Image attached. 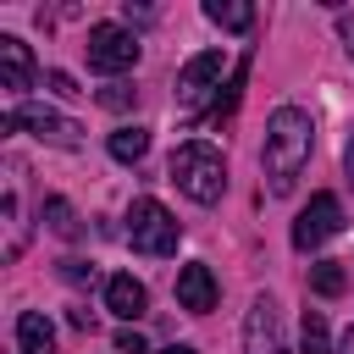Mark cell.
Here are the masks:
<instances>
[{
    "instance_id": "obj_1",
    "label": "cell",
    "mask_w": 354,
    "mask_h": 354,
    "mask_svg": "<svg viewBox=\"0 0 354 354\" xmlns=\"http://www.w3.org/2000/svg\"><path fill=\"white\" fill-rule=\"evenodd\" d=\"M310 149H315V122L304 105H277L266 116V149H260V166H266V188L282 199L293 194L299 171L310 166Z\"/></svg>"
},
{
    "instance_id": "obj_2",
    "label": "cell",
    "mask_w": 354,
    "mask_h": 354,
    "mask_svg": "<svg viewBox=\"0 0 354 354\" xmlns=\"http://www.w3.org/2000/svg\"><path fill=\"white\" fill-rule=\"evenodd\" d=\"M171 183H177L194 205H216V199L227 194V160H221V149L205 144V138L177 144V155H171Z\"/></svg>"
},
{
    "instance_id": "obj_3",
    "label": "cell",
    "mask_w": 354,
    "mask_h": 354,
    "mask_svg": "<svg viewBox=\"0 0 354 354\" xmlns=\"http://www.w3.org/2000/svg\"><path fill=\"white\" fill-rule=\"evenodd\" d=\"M177 238H183V227L171 221V210L160 199H133V210H127V243L138 254L166 260V254H177Z\"/></svg>"
},
{
    "instance_id": "obj_4",
    "label": "cell",
    "mask_w": 354,
    "mask_h": 354,
    "mask_svg": "<svg viewBox=\"0 0 354 354\" xmlns=\"http://www.w3.org/2000/svg\"><path fill=\"white\" fill-rule=\"evenodd\" d=\"M11 127H28L39 144H61V149H77L83 144V127L72 116L50 111V105H17V111H6L0 116V133H11Z\"/></svg>"
},
{
    "instance_id": "obj_5",
    "label": "cell",
    "mask_w": 354,
    "mask_h": 354,
    "mask_svg": "<svg viewBox=\"0 0 354 354\" xmlns=\"http://www.w3.org/2000/svg\"><path fill=\"white\" fill-rule=\"evenodd\" d=\"M138 50L144 44L127 28H116V22H94L88 28V44H83L88 72H127V66H138Z\"/></svg>"
},
{
    "instance_id": "obj_6",
    "label": "cell",
    "mask_w": 354,
    "mask_h": 354,
    "mask_svg": "<svg viewBox=\"0 0 354 354\" xmlns=\"http://www.w3.org/2000/svg\"><path fill=\"white\" fill-rule=\"evenodd\" d=\"M343 232V205H337V194H310V205L299 210V221H293V249H321L326 238H337Z\"/></svg>"
},
{
    "instance_id": "obj_7",
    "label": "cell",
    "mask_w": 354,
    "mask_h": 354,
    "mask_svg": "<svg viewBox=\"0 0 354 354\" xmlns=\"http://www.w3.org/2000/svg\"><path fill=\"white\" fill-rule=\"evenodd\" d=\"M243 354H288L282 315H277V299L271 293H254V304L243 315Z\"/></svg>"
},
{
    "instance_id": "obj_8",
    "label": "cell",
    "mask_w": 354,
    "mask_h": 354,
    "mask_svg": "<svg viewBox=\"0 0 354 354\" xmlns=\"http://www.w3.org/2000/svg\"><path fill=\"white\" fill-rule=\"evenodd\" d=\"M216 77H221V50H199V55H188L183 61V72H177V105H205V94L216 88Z\"/></svg>"
},
{
    "instance_id": "obj_9",
    "label": "cell",
    "mask_w": 354,
    "mask_h": 354,
    "mask_svg": "<svg viewBox=\"0 0 354 354\" xmlns=\"http://www.w3.org/2000/svg\"><path fill=\"white\" fill-rule=\"evenodd\" d=\"M177 304H183L188 315L216 310V277H210V266H205V260H188V266L177 271Z\"/></svg>"
},
{
    "instance_id": "obj_10",
    "label": "cell",
    "mask_w": 354,
    "mask_h": 354,
    "mask_svg": "<svg viewBox=\"0 0 354 354\" xmlns=\"http://www.w3.org/2000/svg\"><path fill=\"white\" fill-rule=\"evenodd\" d=\"M0 88H11V94L33 88V50L17 33H0Z\"/></svg>"
},
{
    "instance_id": "obj_11",
    "label": "cell",
    "mask_w": 354,
    "mask_h": 354,
    "mask_svg": "<svg viewBox=\"0 0 354 354\" xmlns=\"http://www.w3.org/2000/svg\"><path fill=\"white\" fill-rule=\"evenodd\" d=\"M105 310H111V315H122V321H138V315L149 310L144 282H138V277H127V271H122V277H111V282H105Z\"/></svg>"
},
{
    "instance_id": "obj_12",
    "label": "cell",
    "mask_w": 354,
    "mask_h": 354,
    "mask_svg": "<svg viewBox=\"0 0 354 354\" xmlns=\"http://www.w3.org/2000/svg\"><path fill=\"white\" fill-rule=\"evenodd\" d=\"M17 348L22 354H55V326L39 310H22L17 315Z\"/></svg>"
},
{
    "instance_id": "obj_13",
    "label": "cell",
    "mask_w": 354,
    "mask_h": 354,
    "mask_svg": "<svg viewBox=\"0 0 354 354\" xmlns=\"http://www.w3.org/2000/svg\"><path fill=\"white\" fill-rule=\"evenodd\" d=\"M205 17L216 28H227V33H249L254 28V6H243V0H205Z\"/></svg>"
},
{
    "instance_id": "obj_14",
    "label": "cell",
    "mask_w": 354,
    "mask_h": 354,
    "mask_svg": "<svg viewBox=\"0 0 354 354\" xmlns=\"http://www.w3.org/2000/svg\"><path fill=\"white\" fill-rule=\"evenodd\" d=\"M105 149H111V160L133 166V160H144V155H149V133H144V127H116V133L105 138Z\"/></svg>"
},
{
    "instance_id": "obj_15",
    "label": "cell",
    "mask_w": 354,
    "mask_h": 354,
    "mask_svg": "<svg viewBox=\"0 0 354 354\" xmlns=\"http://www.w3.org/2000/svg\"><path fill=\"white\" fill-rule=\"evenodd\" d=\"M44 221H50V232H55V238H66V243H72V238H83V221H77V210H72L61 194H50V199H44Z\"/></svg>"
},
{
    "instance_id": "obj_16",
    "label": "cell",
    "mask_w": 354,
    "mask_h": 354,
    "mask_svg": "<svg viewBox=\"0 0 354 354\" xmlns=\"http://www.w3.org/2000/svg\"><path fill=\"white\" fill-rule=\"evenodd\" d=\"M348 288V271H343V260H315L310 266V293H321V299H337Z\"/></svg>"
},
{
    "instance_id": "obj_17",
    "label": "cell",
    "mask_w": 354,
    "mask_h": 354,
    "mask_svg": "<svg viewBox=\"0 0 354 354\" xmlns=\"http://www.w3.org/2000/svg\"><path fill=\"white\" fill-rule=\"evenodd\" d=\"M299 348H304V354H332V332H326V315H321V310H304Z\"/></svg>"
},
{
    "instance_id": "obj_18",
    "label": "cell",
    "mask_w": 354,
    "mask_h": 354,
    "mask_svg": "<svg viewBox=\"0 0 354 354\" xmlns=\"http://www.w3.org/2000/svg\"><path fill=\"white\" fill-rule=\"evenodd\" d=\"M243 72H249V66H238V72H232L227 94H216V105H210V116H216V122H227V116L238 111V100H243Z\"/></svg>"
},
{
    "instance_id": "obj_19",
    "label": "cell",
    "mask_w": 354,
    "mask_h": 354,
    "mask_svg": "<svg viewBox=\"0 0 354 354\" xmlns=\"http://www.w3.org/2000/svg\"><path fill=\"white\" fill-rule=\"evenodd\" d=\"M133 100H138V88H127V83H111V88H100V105H105V111H127Z\"/></svg>"
},
{
    "instance_id": "obj_20",
    "label": "cell",
    "mask_w": 354,
    "mask_h": 354,
    "mask_svg": "<svg viewBox=\"0 0 354 354\" xmlns=\"http://www.w3.org/2000/svg\"><path fill=\"white\" fill-rule=\"evenodd\" d=\"M44 83H50V88H55L61 100H77V94H83V88L72 83V72H61V66H55V72H44Z\"/></svg>"
},
{
    "instance_id": "obj_21",
    "label": "cell",
    "mask_w": 354,
    "mask_h": 354,
    "mask_svg": "<svg viewBox=\"0 0 354 354\" xmlns=\"http://www.w3.org/2000/svg\"><path fill=\"white\" fill-rule=\"evenodd\" d=\"M116 354H144V337H138L133 326H122V332H116Z\"/></svg>"
},
{
    "instance_id": "obj_22",
    "label": "cell",
    "mask_w": 354,
    "mask_h": 354,
    "mask_svg": "<svg viewBox=\"0 0 354 354\" xmlns=\"http://www.w3.org/2000/svg\"><path fill=\"white\" fill-rule=\"evenodd\" d=\"M61 277H66V282H88L94 266H83V260H61Z\"/></svg>"
},
{
    "instance_id": "obj_23",
    "label": "cell",
    "mask_w": 354,
    "mask_h": 354,
    "mask_svg": "<svg viewBox=\"0 0 354 354\" xmlns=\"http://www.w3.org/2000/svg\"><path fill=\"white\" fill-rule=\"evenodd\" d=\"M337 39H343V50L354 55V11H337Z\"/></svg>"
},
{
    "instance_id": "obj_24",
    "label": "cell",
    "mask_w": 354,
    "mask_h": 354,
    "mask_svg": "<svg viewBox=\"0 0 354 354\" xmlns=\"http://www.w3.org/2000/svg\"><path fill=\"white\" fill-rule=\"evenodd\" d=\"M122 17H127V22H149L155 11H149V6H133V0H127V6H122Z\"/></svg>"
},
{
    "instance_id": "obj_25",
    "label": "cell",
    "mask_w": 354,
    "mask_h": 354,
    "mask_svg": "<svg viewBox=\"0 0 354 354\" xmlns=\"http://www.w3.org/2000/svg\"><path fill=\"white\" fill-rule=\"evenodd\" d=\"M343 171H348V188H354V138L343 144Z\"/></svg>"
},
{
    "instance_id": "obj_26",
    "label": "cell",
    "mask_w": 354,
    "mask_h": 354,
    "mask_svg": "<svg viewBox=\"0 0 354 354\" xmlns=\"http://www.w3.org/2000/svg\"><path fill=\"white\" fill-rule=\"evenodd\" d=\"M160 354H199L194 343H171V348H160Z\"/></svg>"
},
{
    "instance_id": "obj_27",
    "label": "cell",
    "mask_w": 354,
    "mask_h": 354,
    "mask_svg": "<svg viewBox=\"0 0 354 354\" xmlns=\"http://www.w3.org/2000/svg\"><path fill=\"white\" fill-rule=\"evenodd\" d=\"M337 354H354V326H348V337H343V348Z\"/></svg>"
}]
</instances>
